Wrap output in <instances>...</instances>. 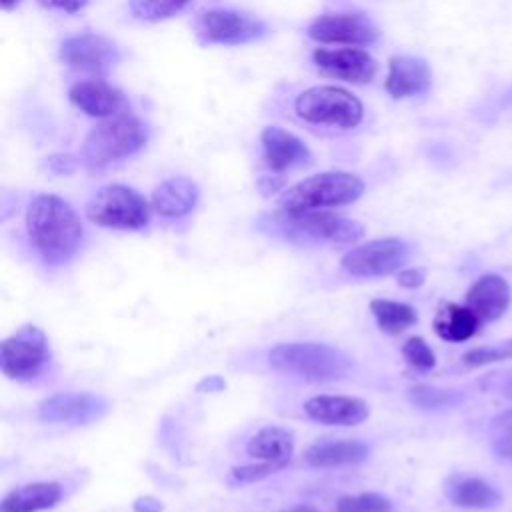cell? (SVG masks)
<instances>
[{
  "label": "cell",
  "mask_w": 512,
  "mask_h": 512,
  "mask_svg": "<svg viewBox=\"0 0 512 512\" xmlns=\"http://www.w3.org/2000/svg\"><path fill=\"white\" fill-rule=\"evenodd\" d=\"M198 194V186L190 178L174 176L154 188L150 204L162 218H182L194 210Z\"/></svg>",
  "instance_id": "cell-20"
},
{
  "label": "cell",
  "mask_w": 512,
  "mask_h": 512,
  "mask_svg": "<svg viewBox=\"0 0 512 512\" xmlns=\"http://www.w3.org/2000/svg\"><path fill=\"white\" fill-rule=\"evenodd\" d=\"M446 496L454 506L468 510L496 508L502 502V494L494 486L472 476H454L446 484Z\"/></svg>",
  "instance_id": "cell-23"
},
{
  "label": "cell",
  "mask_w": 512,
  "mask_h": 512,
  "mask_svg": "<svg viewBox=\"0 0 512 512\" xmlns=\"http://www.w3.org/2000/svg\"><path fill=\"white\" fill-rule=\"evenodd\" d=\"M510 286L498 274H482L466 292V306L482 320L494 322L504 316L510 306Z\"/></svg>",
  "instance_id": "cell-18"
},
{
  "label": "cell",
  "mask_w": 512,
  "mask_h": 512,
  "mask_svg": "<svg viewBox=\"0 0 512 512\" xmlns=\"http://www.w3.org/2000/svg\"><path fill=\"white\" fill-rule=\"evenodd\" d=\"M424 278H426V274L422 268H404V270H398V274H396L398 284L408 290L420 288L424 284Z\"/></svg>",
  "instance_id": "cell-34"
},
{
  "label": "cell",
  "mask_w": 512,
  "mask_h": 512,
  "mask_svg": "<svg viewBox=\"0 0 512 512\" xmlns=\"http://www.w3.org/2000/svg\"><path fill=\"white\" fill-rule=\"evenodd\" d=\"M392 504L378 492H364L356 496H342L334 512H390Z\"/></svg>",
  "instance_id": "cell-30"
},
{
  "label": "cell",
  "mask_w": 512,
  "mask_h": 512,
  "mask_svg": "<svg viewBox=\"0 0 512 512\" xmlns=\"http://www.w3.org/2000/svg\"><path fill=\"white\" fill-rule=\"evenodd\" d=\"M18 2H20V0H0V4H2V8H4V10H12V8H16V6H18Z\"/></svg>",
  "instance_id": "cell-40"
},
{
  "label": "cell",
  "mask_w": 512,
  "mask_h": 512,
  "mask_svg": "<svg viewBox=\"0 0 512 512\" xmlns=\"http://www.w3.org/2000/svg\"><path fill=\"white\" fill-rule=\"evenodd\" d=\"M296 114L308 124L354 128L362 120V102L340 86H314L296 98Z\"/></svg>",
  "instance_id": "cell-6"
},
{
  "label": "cell",
  "mask_w": 512,
  "mask_h": 512,
  "mask_svg": "<svg viewBox=\"0 0 512 512\" xmlns=\"http://www.w3.org/2000/svg\"><path fill=\"white\" fill-rule=\"evenodd\" d=\"M480 324L482 320L466 304L460 306L454 302H446L436 312L432 328L446 342H464L478 332Z\"/></svg>",
  "instance_id": "cell-24"
},
{
  "label": "cell",
  "mask_w": 512,
  "mask_h": 512,
  "mask_svg": "<svg viewBox=\"0 0 512 512\" xmlns=\"http://www.w3.org/2000/svg\"><path fill=\"white\" fill-rule=\"evenodd\" d=\"M276 222L286 236L302 242L326 240L334 244H354L364 236V226L360 222L324 210L298 214L280 212Z\"/></svg>",
  "instance_id": "cell-7"
},
{
  "label": "cell",
  "mask_w": 512,
  "mask_h": 512,
  "mask_svg": "<svg viewBox=\"0 0 512 512\" xmlns=\"http://www.w3.org/2000/svg\"><path fill=\"white\" fill-rule=\"evenodd\" d=\"M40 4L48 6V8H58V10L74 14V12L82 10L88 4V0H40Z\"/></svg>",
  "instance_id": "cell-37"
},
{
  "label": "cell",
  "mask_w": 512,
  "mask_h": 512,
  "mask_svg": "<svg viewBox=\"0 0 512 512\" xmlns=\"http://www.w3.org/2000/svg\"><path fill=\"white\" fill-rule=\"evenodd\" d=\"M162 502L154 496H140L134 500V512H162Z\"/></svg>",
  "instance_id": "cell-38"
},
{
  "label": "cell",
  "mask_w": 512,
  "mask_h": 512,
  "mask_svg": "<svg viewBox=\"0 0 512 512\" xmlns=\"http://www.w3.org/2000/svg\"><path fill=\"white\" fill-rule=\"evenodd\" d=\"M108 412V400L92 392H56L38 404V418L48 424H88Z\"/></svg>",
  "instance_id": "cell-12"
},
{
  "label": "cell",
  "mask_w": 512,
  "mask_h": 512,
  "mask_svg": "<svg viewBox=\"0 0 512 512\" xmlns=\"http://www.w3.org/2000/svg\"><path fill=\"white\" fill-rule=\"evenodd\" d=\"M68 98L80 112L96 118H110L122 114L126 108L124 94L104 80L76 82L70 88Z\"/></svg>",
  "instance_id": "cell-17"
},
{
  "label": "cell",
  "mask_w": 512,
  "mask_h": 512,
  "mask_svg": "<svg viewBox=\"0 0 512 512\" xmlns=\"http://www.w3.org/2000/svg\"><path fill=\"white\" fill-rule=\"evenodd\" d=\"M60 60L72 70L106 74L120 62V50L110 38L84 32L70 36L60 44Z\"/></svg>",
  "instance_id": "cell-11"
},
{
  "label": "cell",
  "mask_w": 512,
  "mask_h": 512,
  "mask_svg": "<svg viewBox=\"0 0 512 512\" xmlns=\"http://www.w3.org/2000/svg\"><path fill=\"white\" fill-rule=\"evenodd\" d=\"M410 256V246L400 238H376L354 246L342 256V270L356 278H380L398 272Z\"/></svg>",
  "instance_id": "cell-9"
},
{
  "label": "cell",
  "mask_w": 512,
  "mask_h": 512,
  "mask_svg": "<svg viewBox=\"0 0 512 512\" xmlns=\"http://www.w3.org/2000/svg\"><path fill=\"white\" fill-rule=\"evenodd\" d=\"M364 194V182L350 172H322L300 180L280 196V212L298 214L346 206Z\"/></svg>",
  "instance_id": "cell-4"
},
{
  "label": "cell",
  "mask_w": 512,
  "mask_h": 512,
  "mask_svg": "<svg viewBox=\"0 0 512 512\" xmlns=\"http://www.w3.org/2000/svg\"><path fill=\"white\" fill-rule=\"evenodd\" d=\"M408 400L412 406H416L420 410H446V408H456L458 404H462L464 396L458 390L416 384V386L408 388Z\"/></svg>",
  "instance_id": "cell-27"
},
{
  "label": "cell",
  "mask_w": 512,
  "mask_h": 512,
  "mask_svg": "<svg viewBox=\"0 0 512 512\" xmlns=\"http://www.w3.org/2000/svg\"><path fill=\"white\" fill-rule=\"evenodd\" d=\"M190 0H130V10L146 22H160L180 12Z\"/></svg>",
  "instance_id": "cell-28"
},
{
  "label": "cell",
  "mask_w": 512,
  "mask_h": 512,
  "mask_svg": "<svg viewBox=\"0 0 512 512\" xmlns=\"http://www.w3.org/2000/svg\"><path fill=\"white\" fill-rule=\"evenodd\" d=\"M62 500L58 482H30L10 490L0 504V512H40Z\"/></svg>",
  "instance_id": "cell-22"
},
{
  "label": "cell",
  "mask_w": 512,
  "mask_h": 512,
  "mask_svg": "<svg viewBox=\"0 0 512 512\" xmlns=\"http://www.w3.org/2000/svg\"><path fill=\"white\" fill-rule=\"evenodd\" d=\"M50 362L46 334L34 326H20L0 344V368L4 376L16 382L34 380Z\"/></svg>",
  "instance_id": "cell-8"
},
{
  "label": "cell",
  "mask_w": 512,
  "mask_h": 512,
  "mask_svg": "<svg viewBox=\"0 0 512 512\" xmlns=\"http://www.w3.org/2000/svg\"><path fill=\"white\" fill-rule=\"evenodd\" d=\"M294 450V438L292 432L280 426H266L258 430L246 444L248 456L260 460V462H278L288 464Z\"/></svg>",
  "instance_id": "cell-25"
},
{
  "label": "cell",
  "mask_w": 512,
  "mask_h": 512,
  "mask_svg": "<svg viewBox=\"0 0 512 512\" xmlns=\"http://www.w3.org/2000/svg\"><path fill=\"white\" fill-rule=\"evenodd\" d=\"M196 36L202 44L236 46L256 40L264 34L266 26L258 18L236 10H206L196 18Z\"/></svg>",
  "instance_id": "cell-10"
},
{
  "label": "cell",
  "mask_w": 512,
  "mask_h": 512,
  "mask_svg": "<svg viewBox=\"0 0 512 512\" xmlns=\"http://www.w3.org/2000/svg\"><path fill=\"white\" fill-rule=\"evenodd\" d=\"M302 408L310 420L326 426H356L370 414L368 404L356 396H312Z\"/></svg>",
  "instance_id": "cell-15"
},
{
  "label": "cell",
  "mask_w": 512,
  "mask_h": 512,
  "mask_svg": "<svg viewBox=\"0 0 512 512\" xmlns=\"http://www.w3.org/2000/svg\"><path fill=\"white\" fill-rule=\"evenodd\" d=\"M274 370L306 380L332 382L342 380L352 370V360L338 348L320 342H284L268 352Z\"/></svg>",
  "instance_id": "cell-2"
},
{
  "label": "cell",
  "mask_w": 512,
  "mask_h": 512,
  "mask_svg": "<svg viewBox=\"0 0 512 512\" xmlns=\"http://www.w3.org/2000/svg\"><path fill=\"white\" fill-rule=\"evenodd\" d=\"M308 36L322 44H370L376 26L362 14H324L308 26Z\"/></svg>",
  "instance_id": "cell-14"
},
{
  "label": "cell",
  "mask_w": 512,
  "mask_h": 512,
  "mask_svg": "<svg viewBox=\"0 0 512 512\" xmlns=\"http://www.w3.org/2000/svg\"><path fill=\"white\" fill-rule=\"evenodd\" d=\"M402 356L406 358V362L416 368V370H430L436 364V356L432 352V348L426 344L424 338L420 336H410L404 346H402Z\"/></svg>",
  "instance_id": "cell-32"
},
{
  "label": "cell",
  "mask_w": 512,
  "mask_h": 512,
  "mask_svg": "<svg viewBox=\"0 0 512 512\" xmlns=\"http://www.w3.org/2000/svg\"><path fill=\"white\" fill-rule=\"evenodd\" d=\"M510 358H512V338L492 344V346H478V348L468 350L462 356V364L468 368H480V366L510 360Z\"/></svg>",
  "instance_id": "cell-31"
},
{
  "label": "cell",
  "mask_w": 512,
  "mask_h": 512,
  "mask_svg": "<svg viewBox=\"0 0 512 512\" xmlns=\"http://www.w3.org/2000/svg\"><path fill=\"white\" fill-rule=\"evenodd\" d=\"M148 142V126L134 114L122 112L96 124L82 144V160L90 168L128 158Z\"/></svg>",
  "instance_id": "cell-3"
},
{
  "label": "cell",
  "mask_w": 512,
  "mask_h": 512,
  "mask_svg": "<svg viewBox=\"0 0 512 512\" xmlns=\"http://www.w3.org/2000/svg\"><path fill=\"white\" fill-rule=\"evenodd\" d=\"M290 512H316V508H312V506H300V508H294V510H290Z\"/></svg>",
  "instance_id": "cell-41"
},
{
  "label": "cell",
  "mask_w": 512,
  "mask_h": 512,
  "mask_svg": "<svg viewBox=\"0 0 512 512\" xmlns=\"http://www.w3.org/2000/svg\"><path fill=\"white\" fill-rule=\"evenodd\" d=\"M432 74L422 58L414 56H392L388 60L386 90L394 98H408L428 90Z\"/></svg>",
  "instance_id": "cell-19"
},
{
  "label": "cell",
  "mask_w": 512,
  "mask_h": 512,
  "mask_svg": "<svg viewBox=\"0 0 512 512\" xmlns=\"http://www.w3.org/2000/svg\"><path fill=\"white\" fill-rule=\"evenodd\" d=\"M46 160H48L46 162L48 168L52 172H56V174H70V172L76 170V160L72 156H68V154H56V156H50Z\"/></svg>",
  "instance_id": "cell-35"
},
{
  "label": "cell",
  "mask_w": 512,
  "mask_h": 512,
  "mask_svg": "<svg viewBox=\"0 0 512 512\" xmlns=\"http://www.w3.org/2000/svg\"><path fill=\"white\" fill-rule=\"evenodd\" d=\"M500 392L512 400V376H508L502 384H500Z\"/></svg>",
  "instance_id": "cell-39"
},
{
  "label": "cell",
  "mask_w": 512,
  "mask_h": 512,
  "mask_svg": "<svg viewBox=\"0 0 512 512\" xmlns=\"http://www.w3.org/2000/svg\"><path fill=\"white\" fill-rule=\"evenodd\" d=\"M490 444H492L494 454L500 460L512 462V408H508L492 418Z\"/></svg>",
  "instance_id": "cell-29"
},
{
  "label": "cell",
  "mask_w": 512,
  "mask_h": 512,
  "mask_svg": "<svg viewBox=\"0 0 512 512\" xmlns=\"http://www.w3.org/2000/svg\"><path fill=\"white\" fill-rule=\"evenodd\" d=\"M224 388H226V380L218 374L206 376L196 384V392H200V394H214V392H222Z\"/></svg>",
  "instance_id": "cell-36"
},
{
  "label": "cell",
  "mask_w": 512,
  "mask_h": 512,
  "mask_svg": "<svg viewBox=\"0 0 512 512\" xmlns=\"http://www.w3.org/2000/svg\"><path fill=\"white\" fill-rule=\"evenodd\" d=\"M284 464L278 462H256V464H244V466H236L232 468V478L236 482L242 484H250V482H260L272 474H276L278 470H282Z\"/></svg>",
  "instance_id": "cell-33"
},
{
  "label": "cell",
  "mask_w": 512,
  "mask_h": 512,
  "mask_svg": "<svg viewBox=\"0 0 512 512\" xmlns=\"http://www.w3.org/2000/svg\"><path fill=\"white\" fill-rule=\"evenodd\" d=\"M262 150L266 166L272 172H286L290 168L308 166L312 162V154L308 146L294 136L292 132H286L280 126H268L262 130Z\"/></svg>",
  "instance_id": "cell-16"
},
{
  "label": "cell",
  "mask_w": 512,
  "mask_h": 512,
  "mask_svg": "<svg viewBox=\"0 0 512 512\" xmlns=\"http://www.w3.org/2000/svg\"><path fill=\"white\" fill-rule=\"evenodd\" d=\"M152 204L134 188L110 184L100 188L86 204L92 224L114 230H140L150 222Z\"/></svg>",
  "instance_id": "cell-5"
},
{
  "label": "cell",
  "mask_w": 512,
  "mask_h": 512,
  "mask_svg": "<svg viewBox=\"0 0 512 512\" xmlns=\"http://www.w3.org/2000/svg\"><path fill=\"white\" fill-rule=\"evenodd\" d=\"M316 68L332 78L366 84L376 76V60L362 48H316L312 54Z\"/></svg>",
  "instance_id": "cell-13"
},
{
  "label": "cell",
  "mask_w": 512,
  "mask_h": 512,
  "mask_svg": "<svg viewBox=\"0 0 512 512\" xmlns=\"http://www.w3.org/2000/svg\"><path fill=\"white\" fill-rule=\"evenodd\" d=\"M26 230L30 244L46 266L70 262L84 238L80 216L56 194H38L32 198L26 208Z\"/></svg>",
  "instance_id": "cell-1"
},
{
  "label": "cell",
  "mask_w": 512,
  "mask_h": 512,
  "mask_svg": "<svg viewBox=\"0 0 512 512\" xmlns=\"http://www.w3.org/2000/svg\"><path fill=\"white\" fill-rule=\"evenodd\" d=\"M370 312L378 328L390 336H396L418 322V312L410 304L396 300L376 298L370 302Z\"/></svg>",
  "instance_id": "cell-26"
},
{
  "label": "cell",
  "mask_w": 512,
  "mask_h": 512,
  "mask_svg": "<svg viewBox=\"0 0 512 512\" xmlns=\"http://www.w3.org/2000/svg\"><path fill=\"white\" fill-rule=\"evenodd\" d=\"M368 456L370 448L362 440H320L304 452V460L312 468L354 466L364 462Z\"/></svg>",
  "instance_id": "cell-21"
}]
</instances>
